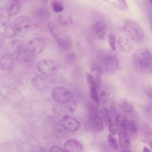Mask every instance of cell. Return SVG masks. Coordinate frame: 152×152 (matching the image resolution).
<instances>
[{
  "label": "cell",
  "instance_id": "cell-1",
  "mask_svg": "<svg viewBox=\"0 0 152 152\" xmlns=\"http://www.w3.org/2000/svg\"><path fill=\"white\" fill-rule=\"evenodd\" d=\"M131 62L134 67L142 73H151L152 69L151 55L145 48L136 50L132 55Z\"/></svg>",
  "mask_w": 152,
  "mask_h": 152
},
{
  "label": "cell",
  "instance_id": "cell-2",
  "mask_svg": "<svg viewBox=\"0 0 152 152\" xmlns=\"http://www.w3.org/2000/svg\"><path fill=\"white\" fill-rule=\"evenodd\" d=\"M99 59L102 69L108 74H114L119 68V56L113 50L108 49L102 50L100 53Z\"/></svg>",
  "mask_w": 152,
  "mask_h": 152
},
{
  "label": "cell",
  "instance_id": "cell-3",
  "mask_svg": "<svg viewBox=\"0 0 152 152\" xmlns=\"http://www.w3.org/2000/svg\"><path fill=\"white\" fill-rule=\"evenodd\" d=\"M119 30L122 33L135 42H141L144 37L142 30L134 21L126 19L119 24Z\"/></svg>",
  "mask_w": 152,
  "mask_h": 152
},
{
  "label": "cell",
  "instance_id": "cell-4",
  "mask_svg": "<svg viewBox=\"0 0 152 152\" xmlns=\"http://www.w3.org/2000/svg\"><path fill=\"white\" fill-rule=\"evenodd\" d=\"M59 63L52 59H44L40 60L37 64V69L42 74L52 75L56 74L59 70Z\"/></svg>",
  "mask_w": 152,
  "mask_h": 152
},
{
  "label": "cell",
  "instance_id": "cell-5",
  "mask_svg": "<svg viewBox=\"0 0 152 152\" xmlns=\"http://www.w3.org/2000/svg\"><path fill=\"white\" fill-rule=\"evenodd\" d=\"M51 95L52 99L58 103H64L73 100L72 93L63 87H56L54 88Z\"/></svg>",
  "mask_w": 152,
  "mask_h": 152
},
{
  "label": "cell",
  "instance_id": "cell-6",
  "mask_svg": "<svg viewBox=\"0 0 152 152\" xmlns=\"http://www.w3.org/2000/svg\"><path fill=\"white\" fill-rule=\"evenodd\" d=\"M59 124L62 128L67 132H74L80 128V122L75 118L69 115H64L59 121Z\"/></svg>",
  "mask_w": 152,
  "mask_h": 152
},
{
  "label": "cell",
  "instance_id": "cell-7",
  "mask_svg": "<svg viewBox=\"0 0 152 152\" xmlns=\"http://www.w3.org/2000/svg\"><path fill=\"white\" fill-rule=\"evenodd\" d=\"M31 83L33 87L39 91H45L50 86V81L48 78V75L42 74H37L34 75Z\"/></svg>",
  "mask_w": 152,
  "mask_h": 152
},
{
  "label": "cell",
  "instance_id": "cell-8",
  "mask_svg": "<svg viewBox=\"0 0 152 152\" xmlns=\"http://www.w3.org/2000/svg\"><path fill=\"white\" fill-rule=\"evenodd\" d=\"M46 40L42 37H35L31 39L26 47L36 56L40 53L45 49Z\"/></svg>",
  "mask_w": 152,
  "mask_h": 152
},
{
  "label": "cell",
  "instance_id": "cell-9",
  "mask_svg": "<svg viewBox=\"0 0 152 152\" xmlns=\"http://www.w3.org/2000/svg\"><path fill=\"white\" fill-rule=\"evenodd\" d=\"M88 123L91 130L100 132L104 129V124L102 119L98 114H88Z\"/></svg>",
  "mask_w": 152,
  "mask_h": 152
},
{
  "label": "cell",
  "instance_id": "cell-10",
  "mask_svg": "<svg viewBox=\"0 0 152 152\" xmlns=\"http://www.w3.org/2000/svg\"><path fill=\"white\" fill-rule=\"evenodd\" d=\"M14 24L18 34H27L31 26V20L27 16L21 15L16 18Z\"/></svg>",
  "mask_w": 152,
  "mask_h": 152
},
{
  "label": "cell",
  "instance_id": "cell-11",
  "mask_svg": "<svg viewBox=\"0 0 152 152\" xmlns=\"http://www.w3.org/2000/svg\"><path fill=\"white\" fill-rule=\"evenodd\" d=\"M76 110V103L72 100L64 103H59L56 106L55 110L59 115H68Z\"/></svg>",
  "mask_w": 152,
  "mask_h": 152
},
{
  "label": "cell",
  "instance_id": "cell-12",
  "mask_svg": "<svg viewBox=\"0 0 152 152\" xmlns=\"http://www.w3.org/2000/svg\"><path fill=\"white\" fill-rule=\"evenodd\" d=\"M118 107L123 113L132 117H135L137 115V112L134 106L127 99H121L118 102Z\"/></svg>",
  "mask_w": 152,
  "mask_h": 152
},
{
  "label": "cell",
  "instance_id": "cell-13",
  "mask_svg": "<svg viewBox=\"0 0 152 152\" xmlns=\"http://www.w3.org/2000/svg\"><path fill=\"white\" fill-rule=\"evenodd\" d=\"M118 141L119 144L121 148H122L123 151H129L130 145H131V140L126 129H121L119 131L118 135Z\"/></svg>",
  "mask_w": 152,
  "mask_h": 152
},
{
  "label": "cell",
  "instance_id": "cell-14",
  "mask_svg": "<svg viewBox=\"0 0 152 152\" xmlns=\"http://www.w3.org/2000/svg\"><path fill=\"white\" fill-rule=\"evenodd\" d=\"M64 149L65 151L69 152H82L84 151V146L80 141L69 139L64 143Z\"/></svg>",
  "mask_w": 152,
  "mask_h": 152
},
{
  "label": "cell",
  "instance_id": "cell-15",
  "mask_svg": "<svg viewBox=\"0 0 152 152\" xmlns=\"http://www.w3.org/2000/svg\"><path fill=\"white\" fill-rule=\"evenodd\" d=\"M23 46V41L20 39H15L10 42L5 46L6 53L14 55L17 53Z\"/></svg>",
  "mask_w": 152,
  "mask_h": 152
},
{
  "label": "cell",
  "instance_id": "cell-16",
  "mask_svg": "<svg viewBox=\"0 0 152 152\" xmlns=\"http://www.w3.org/2000/svg\"><path fill=\"white\" fill-rule=\"evenodd\" d=\"M97 91L99 96L100 103L103 104L107 103L110 97V91L107 86L101 81L97 85Z\"/></svg>",
  "mask_w": 152,
  "mask_h": 152
},
{
  "label": "cell",
  "instance_id": "cell-17",
  "mask_svg": "<svg viewBox=\"0 0 152 152\" xmlns=\"http://www.w3.org/2000/svg\"><path fill=\"white\" fill-rule=\"evenodd\" d=\"M35 55L26 46L17 53L16 60L20 63H26L31 61Z\"/></svg>",
  "mask_w": 152,
  "mask_h": 152
},
{
  "label": "cell",
  "instance_id": "cell-18",
  "mask_svg": "<svg viewBox=\"0 0 152 152\" xmlns=\"http://www.w3.org/2000/svg\"><path fill=\"white\" fill-rule=\"evenodd\" d=\"M116 45L119 50L122 52H129L134 48V45L131 41L125 37H119L116 41Z\"/></svg>",
  "mask_w": 152,
  "mask_h": 152
},
{
  "label": "cell",
  "instance_id": "cell-19",
  "mask_svg": "<svg viewBox=\"0 0 152 152\" xmlns=\"http://www.w3.org/2000/svg\"><path fill=\"white\" fill-rule=\"evenodd\" d=\"M92 28L95 33L96 36L99 39H103L107 31V27L106 24L102 21H96L93 26Z\"/></svg>",
  "mask_w": 152,
  "mask_h": 152
},
{
  "label": "cell",
  "instance_id": "cell-20",
  "mask_svg": "<svg viewBox=\"0 0 152 152\" xmlns=\"http://www.w3.org/2000/svg\"><path fill=\"white\" fill-rule=\"evenodd\" d=\"M5 8L11 17L14 16L20 12L21 4L18 0H8Z\"/></svg>",
  "mask_w": 152,
  "mask_h": 152
},
{
  "label": "cell",
  "instance_id": "cell-21",
  "mask_svg": "<svg viewBox=\"0 0 152 152\" xmlns=\"http://www.w3.org/2000/svg\"><path fill=\"white\" fill-rule=\"evenodd\" d=\"M14 64L12 55L5 53L0 58V68L1 69L7 71L10 69Z\"/></svg>",
  "mask_w": 152,
  "mask_h": 152
},
{
  "label": "cell",
  "instance_id": "cell-22",
  "mask_svg": "<svg viewBox=\"0 0 152 152\" xmlns=\"http://www.w3.org/2000/svg\"><path fill=\"white\" fill-rule=\"evenodd\" d=\"M127 118L122 113H118L116 115L115 118L114 123L117 131H120L121 129L127 130V124H128Z\"/></svg>",
  "mask_w": 152,
  "mask_h": 152
},
{
  "label": "cell",
  "instance_id": "cell-23",
  "mask_svg": "<svg viewBox=\"0 0 152 152\" xmlns=\"http://www.w3.org/2000/svg\"><path fill=\"white\" fill-rule=\"evenodd\" d=\"M3 33L5 37L7 39H11L15 38L18 34V32L14 23H11L7 24Z\"/></svg>",
  "mask_w": 152,
  "mask_h": 152
},
{
  "label": "cell",
  "instance_id": "cell-24",
  "mask_svg": "<svg viewBox=\"0 0 152 152\" xmlns=\"http://www.w3.org/2000/svg\"><path fill=\"white\" fill-rule=\"evenodd\" d=\"M11 16L9 15L6 8L0 9V27L5 26L9 22Z\"/></svg>",
  "mask_w": 152,
  "mask_h": 152
},
{
  "label": "cell",
  "instance_id": "cell-25",
  "mask_svg": "<svg viewBox=\"0 0 152 152\" xmlns=\"http://www.w3.org/2000/svg\"><path fill=\"white\" fill-rule=\"evenodd\" d=\"M90 97L93 102L99 105L100 99L97 91V86H90Z\"/></svg>",
  "mask_w": 152,
  "mask_h": 152
},
{
  "label": "cell",
  "instance_id": "cell-26",
  "mask_svg": "<svg viewBox=\"0 0 152 152\" xmlns=\"http://www.w3.org/2000/svg\"><path fill=\"white\" fill-rule=\"evenodd\" d=\"M36 17L40 20H46L50 17L49 11L44 7H40L35 11Z\"/></svg>",
  "mask_w": 152,
  "mask_h": 152
},
{
  "label": "cell",
  "instance_id": "cell-27",
  "mask_svg": "<svg viewBox=\"0 0 152 152\" xmlns=\"http://www.w3.org/2000/svg\"><path fill=\"white\" fill-rule=\"evenodd\" d=\"M48 27L50 32L51 33V34L53 35V36L56 39V40L61 37L59 30H58V28L56 27V26L53 23H52L51 22L48 23Z\"/></svg>",
  "mask_w": 152,
  "mask_h": 152
},
{
  "label": "cell",
  "instance_id": "cell-28",
  "mask_svg": "<svg viewBox=\"0 0 152 152\" xmlns=\"http://www.w3.org/2000/svg\"><path fill=\"white\" fill-rule=\"evenodd\" d=\"M129 130L132 134H136L138 131V125L135 121L131 119L128 121L127 130Z\"/></svg>",
  "mask_w": 152,
  "mask_h": 152
},
{
  "label": "cell",
  "instance_id": "cell-29",
  "mask_svg": "<svg viewBox=\"0 0 152 152\" xmlns=\"http://www.w3.org/2000/svg\"><path fill=\"white\" fill-rule=\"evenodd\" d=\"M108 42L110 46V49L112 50L115 51L116 50V37L115 35L112 33H109L107 36Z\"/></svg>",
  "mask_w": 152,
  "mask_h": 152
},
{
  "label": "cell",
  "instance_id": "cell-30",
  "mask_svg": "<svg viewBox=\"0 0 152 152\" xmlns=\"http://www.w3.org/2000/svg\"><path fill=\"white\" fill-rule=\"evenodd\" d=\"M56 42H57L58 44L61 48L65 49H68L70 48V47L71 46V42L70 40L65 39L64 38H62L61 37L60 38H59L58 39H57Z\"/></svg>",
  "mask_w": 152,
  "mask_h": 152
},
{
  "label": "cell",
  "instance_id": "cell-31",
  "mask_svg": "<svg viewBox=\"0 0 152 152\" xmlns=\"http://www.w3.org/2000/svg\"><path fill=\"white\" fill-rule=\"evenodd\" d=\"M142 134L146 141L149 143H151V131L148 125H145L143 127Z\"/></svg>",
  "mask_w": 152,
  "mask_h": 152
},
{
  "label": "cell",
  "instance_id": "cell-32",
  "mask_svg": "<svg viewBox=\"0 0 152 152\" xmlns=\"http://www.w3.org/2000/svg\"><path fill=\"white\" fill-rule=\"evenodd\" d=\"M52 7L54 12L59 13L64 10V6L62 3L58 1H53L52 2Z\"/></svg>",
  "mask_w": 152,
  "mask_h": 152
},
{
  "label": "cell",
  "instance_id": "cell-33",
  "mask_svg": "<svg viewBox=\"0 0 152 152\" xmlns=\"http://www.w3.org/2000/svg\"><path fill=\"white\" fill-rule=\"evenodd\" d=\"M107 142L110 147L113 150H117L118 148V145L115 138L112 134H110L107 137Z\"/></svg>",
  "mask_w": 152,
  "mask_h": 152
},
{
  "label": "cell",
  "instance_id": "cell-34",
  "mask_svg": "<svg viewBox=\"0 0 152 152\" xmlns=\"http://www.w3.org/2000/svg\"><path fill=\"white\" fill-rule=\"evenodd\" d=\"M107 122L108 123V125H109V131L110 132V133L112 135H115L117 133V129L116 128L114 121L112 120V119L111 118L110 116L109 117Z\"/></svg>",
  "mask_w": 152,
  "mask_h": 152
},
{
  "label": "cell",
  "instance_id": "cell-35",
  "mask_svg": "<svg viewBox=\"0 0 152 152\" xmlns=\"http://www.w3.org/2000/svg\"><path fill=\"white\" fill-rule=\"evenodd\" d=\"M58 21L61 24L65 26H68V25L71 24L72 23L71 20L69 18H68V17H66L64 15H59L58 17Z\"/></svg>",
  "mask_w": 152,
  "mask_h": 152
},
{
  "label": "cell",
  "instance_id": "cell-36",
  "mask_svg": "<svg viewBox=\"0 0 152 152\" xmlns=\"http://www.w3.org/2000/svg\"><path fill=\"white\" fill-rule=\"evenodd\" d=\"M100 115L102 117V118L103 119V120L107 122V119L109 118V117L110 116V113H109V110L107 107H103L100 109Z\"/></svg>",
  "mask_w": 152,
  "mask_h": 152
},
{
  "label": "cell",
  "instance_id": "cell-37",
  "mask_svg": "<svg viewBox=\"0 0 152 152\" xmlns=\"http://www.w3.org/2000/svg\"><path fill=\"white\" fill-rule=\"evenodd\" d=\"M87 80L89 87L91 86H97L94 77L90 73L87 74Z\"/></svg>",
  "mask_w": 152,
  "mask_h": 152
},
{
  "label": "cell",
  "instance_id": "cell-38",
  "mask_svg": "<svg viewBox=\"0 0 152 152\" xmlns=\"http://www.w3.org/2000/svg\"><path fill=\"white\" fill-rule=\"evenodd\" d=\"M88 112L89 114H99L97 107L93 104H90L88 107Z\"/></svg>",
  "mask_w": 152,
  "mask_h": 152
},
{
  "label": "cell",
  "instance_id": "cell-39",
  "mask_svg": "<svg viewBox=\"0 0 152 152\" xmlns=\"http://www.w3.org/2000/svg\"><path fill=\"white\" fill-rule=\"evenodd\" d=\"M117 2L118 4V7L120 10H125V8H126L127 4H126V2L125 0H117Z\"/></svg>",
  "mask_w": 152,
  "mask_h": 152
},
{
  "label": "cell",
  "instance_id": "cell-40",
  "mask_svg": "<svg viewBox=\"0 0 152 152\" xmlns=\"http://www.w3.org/2000/svg\"><path fill=\"white\" fill-rule=\"evenodd\" d=\"M144 91L145 93V94L148 96L150 98H151V88L150 87V86H146L143 88Z\"/></svg>",
  "mask_w": 152,
  "mask_h": 152
},
{
  "label": "cell",
  "instance_id": "cell-41",
  "mask_svg": "<svg viewBox=\"0 0 152 152\" xmlns=\"http://www.w3.org/2000/svg\"><path fill=\"white\" fill-rule=\"evenodd\" d=\"M50 151H64V149L62 148L61 147L59 146H58V145H54V146H52L51 148H50Z\"/></svg>",
  "mask_w": 152,
  "mask_h": 152
},
{
  "label": "cell",
  "instance_id": "cell-42",
  "mask_svg": "<svg viewBox=\"0 0 152 152\" xmlns=\"http://www.w3.org/2000/svg\"><path fill=\"white\" fill-rule=\"evenodd\" d=\"M5 36L4 35V33L2 32H0V49L3 46V45L5 42Z\"/></svg>",
  "mask_w": 152,
  "mask_h": 152
},
{
  "label": "cell",
  "instance_id": "cell-43",
  "mask_svg": "<svg viewBox=\"0 0 152 152\" xmlns=\"http://www.w3.org/2000/svg\"><path fill=\"white\" fill-rule=\"evenodd\" d=\"M143 151H150V150L148 148H147L146 147H144Z\"/></svg>",
  "mask_w": 152,
  "mask_h": 152
},
{
  "label": "cell",
  "instance_id": "cell-44",
  "mask_svg": "<svg viewBox=\"0 0 152 152\" xmlns=\"http://www.w3.org/2000/svg\"><path fill=\"white\" fill-rule=\"evenodd\" d=\"M45 3H47L48 2V0H42Z\"/></svg>",
  "mask_w": 152,
  "mask_h": 152
},
{
  "label": "cell",
  "instance_id": "cell-45",
  "mask_svg": "<svg viewBox=\"0 0 152 152\" xmlns=\"http://www.w3.org/2000/svg\"><path fill=\"white\" fill-rule=\"evenodd\" d=\"M148 1H149L150 3H151V1H152V0H148Z\"/></svg>",
  "mask_w": 152,
  "mask_h": 152
},
{
  "label": "cell",
  "instance_id": "cell-46",
  "mask_svg": "<svg viewBox=\"0 0 152 152\" xmlns=\"http://www.w3.org/2000/svg\"><path fill=\"white\" fill-rule=\"evenodd\" d=\"M0 1H1V0H0Z\"/></svg>",
  "mask_w": 152,
  "mask_h": 152
}]
</instances>
